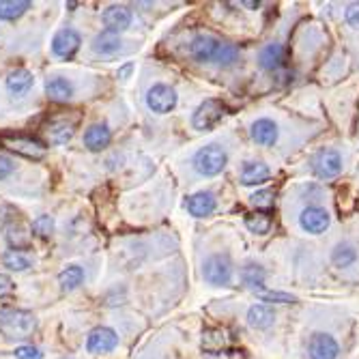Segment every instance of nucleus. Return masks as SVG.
Here are the masks:
<instances>
[{
    "mask_svg": "<svg viewBox=\"0 0 359 359\" xmlns=\"http://www.w3.org/2000/svg\"><path fill=\"white\" fill-rule=\"evenodd\" d=\"M241 278H243V282L248 284V286L258 288V286H262V282H265V269H262L260 265L250 262V265H245V267H243Z\"/></svg>",
    "mask_w": 359,
    "mask_h": 359,
    "instance_id": "c756f323",
    "label": "nucleus"
},
{
    "mask_svg": "<svg viewBox=\"0 0 359 359\" xmlns=\"http://www.w3.org/2000/svg\"><path fill=\"white\" fill-rule=\"evenodd\" d=\"M347 22H349V26L357 28L359 31V3H353L347 7V13H344Z\"/></svg>",
    "mask_w": 359,
    "mask_h": 359,
    "instance_id": "4c0bfd02",
    "label": "nucleus"
},
{
    "mask_svg": "<svg viewBox=\"0 0 359 359\" xmlns=\"http://www.w3.org/2000/svg\"><path fill=\"white\" fill-rule=\"evenodd\" d=\"M260 301H269V303H293L295 297L288 293H280V290H258Z\"/></svg>",
    "mask_w": 359,
    "mask_h": 359,
    "instance_id": "72a5a7b5",
    "label": "nucleus"
},
{
    "mask_svg": "<svg viewBox=\"0 0 359 359\" xmlns=\"http://www.w3.org/2000/svg\"><path fill=\"white\" fill-rule=\"evenodd\" d=\"M224 115H226V108H224V103L219 99H207L196 108L194 117H192V125H194V129L207 131V129L215 127Z\"/></svg>",
    "mask_w": 359,
    "mask_h": 359,
    "instance_id": "7ed1b4c3",
    "label": "nucleus"
},
{
    "mask_svg": "<svg viewBox=\"0 0 359 359\" xmlns=\"http://www.w3.org/2000/svg\"><path fill=\"white\" fill-rule=\"evenodd\" d=\"M241 5H243V7H248V9H258V7H260L258 0H243Z\"/></svg>",
    "mask_w": 359,
    "mask_h": 359,
    "instance_id": "a19ab883",
    "label": "nucleus"
},
{
    "mask_svg": "<svg viewBox=\"0 0 359 359\" xmlns=\"http://www.w3.org/2000/svg\"><path fill=\"white\" fill-rule=\"evenodd\" d=\"M219 48H222V41L215 39L213 35H198V37L192 41L190 54H192L198 62H211V60H215Z\"/></svg>",
    "mask_w": 359,
    "mask_h": 359,
    "instance_id": "9d476101",
    "label": "nucleus"
},
{
    "mask_svg": "<svg viewBox=\"0 0 359 359\" xmlns=\"http://www.w3.org/2000/svg\"><path fill=\"white\" fill-rule=\"evenodd\" d=\"M284 54H286V50L282 43H269V46H265L258 52V65L267 72H276L284 65Z\"/></svg>",
    "mask_w": 359,
    "mask_h": 359,
    "instance_id": "6ab92c4d",
    "label": "nucleus"
},
{
    "mask_svg": "<svg viewBox=\"0 0 359 359\" xmlns=\"http://www.w3.org/2000/svg\"><path fill=\"white\" fill-rule=\"evenodd\" d=\"M82 282H84V269L80 265H69L58 274V284L65 293H72V290L80 288Z\"/></svg>",
    "mask_w": 359,
    "mask_h": 359,
    "instance_id": "412c9836",
    "label": "nucleus"
},
{
    "mask_svg": "<svg viewBox=\"0 0 359 359\" xmlns=\"http://www.w3.org/2000/svg\"><path fill=\"white\" fill-rule=\"evenodd\" d=\"M3 262H5L7 269H11V272H26V269L31 267V258L24 256L19 250H9V252H5Z\"/></svg>",
    "mask_w": 359,
    "mask_h": 359,
    "instance_id": "c85d7f7f",
    "label": "nucleus"
},
{
    "mask_svg": "<svg viewBox=\"0 0 359 359\" xmlns=\"http://www.w3.org/2000/svg\"><path fill=\"white\" fill-rule=\"evenodd\" d=\"M15 357L17 359H43V353L33 344H22L15 349Z\"/></svg>",
    "mask_w": 359,
    "mask_h": 359,
    "instance_id": "f704fd0d",
    "label": "nucleus"
},
{
    "mask_svg": "<svg viewBox=\"0 0 359 359\" xmlns=\"http://www.w3.org/2000/svg\"><path fill=\"white\" fill-rule=\"evenodd\" d=\"M119 347V335L115 329L110 327H95L86 338V351L93 355H101V353H110Z\"/></svg>",
    "mask_w": 359,
    "mask_h": 359,
    "instance_id": "0eeeda50",
    "label": "nucleus"
},
{
    "mask_svg": "<svg viewBox=\"0 0 359 359\" xmlns=\"http://www.w3.org/2000/svg\"><path fill=\"white\" fill-rule=\"evenodd\" d=\"M37 329V317L28 310L5 308L0 310V333L9 340H22Z\"/></svg>",
    "mask_w": 359,
    "mask_h": 359,
    "instance_id": "f257e3e1",
    "label": "nucleus"
},
{
    "mask_svg": "<svg viewBox=\"0 0 359 359\" xmlns=\"http://www.w3.org/2000/svg\"><path fill=\"white\" fill-rule=\"evenodd\" d=\"M82 37L74 28H60L52 39V52L60 58H72L80 50Z\"/></svg>",
    "mask_w": 359,
    "mask_h": 359,
    "instance_id": "6e6552de",
    "label": "nucleus"
},
{
    "mask_svg": "<svg viewBox=\"0 0 359 359\" xmlns=\"http://www.w3.org/2000/svg\"><path fill=\"white\" fill-rule=\"evenodd\" d=\"M7 91L13 95V97H22L26 95L33 84H35V76L28 72V69H15L7 76Z\"/></svg>",
    "mask_w": 359,
    "mask_h": 359,
    "instance_id": "a211bd4d",
    "label": "nucleus"
},
{
    "mask_svg": "<svg viewBox=\"0 0 359 359\" xmlns=\"http://www.w3.org/2000/svg\"><path fill=\"white\" fill-rule=\"evenodd\" d=\"M299 226L310 235H321L329 226V213L321 207H308L299 215Z\"/></svg>",
    "mask_w": 359,
    "mask_h": 359,
    "instance_id": "9b49d317",
    "label": "nucleus"
},
{
    "mask_svg": "<svg viewBox=\"0 0 359 359\" xmlns=\"http://www.w3.org/2000/svg\"><path fill=\"white\" fill-rule=\"evenodd\" d=\"M121 37L117 35V33H110V31H103V33H99L95 39H93V43H91V48H93V52H97V54H115V52H119L121 50Z\"/></svg>",
    "mask_w": 359,
    "mask_h": 359,
    "instance_id": "4be33fe9",
    "label": "nucleus"
},
{
    "mask_svg": "<svg viewBox=\"0 0 359 359\" xmlns=\"http://www.w3.org/2000/svg\"><path fill=\"white\" fill-rule=\"evenodd\" d=\"M355 260H357V252H355L353 245H349V243L335 245V250L331 252V262L335 267H351Z\"/></svg>",
    "mask_w": 359,
    "mask_h": 359,
    "instance_id": "a878e982",
    "label": "nucleus"
},
{
    "mask_svg": "<svg viewBox=\"0 0 359 359\" xmlns=\"http://www.w3.org/2000/svg\"><path fill=\"white\" fill-rule=\"evenodd\" d=\"M215 207H217V200L211 192H198L190 196L187 200V211L194 217H207L215 211Z\"/></svg>",
    "mask_w": 359,
    "mask_h": 359,
    "instance_id": "f3484780",
    "label": "nucleus"
},
{
    "mask_svg": "<svg viewBox=\"0 0 359 359\" xmlns=\"http://www.w3.org/2000/svg\"><path fill=\"white\" fill-rule=\"evenodd\" d=\"M11 290H13V280L9 276H5V274H0V297L9 295Z\"/></svg>",
    "mask_w": 359,
    "mask_h": 359,
    "instance_id": "58836bf2",
    "label": "nucleus"
},
{
    "mask_svg": "<svg viewBox=\"0 0 359 359\" xmlns=\"http://www.w3.org/2000/svg\"><path fill=\"white\" fill-rule=\"evenodd\" d=\"M274 310L272 308H267V306H262V303H258V306H252L250 310H248V323H250V327H254V329H267V327H272L274 325Z\"/></svg>",
    "mask_w": 359,
    "mask_h": 359,
    "instance_id": "b1692460",
    "label": "nucleus"
},
{
    "mask_svg": "<svg viewBox=\"0 0 359 359\" xmlns=\"http://www.w3.org/2000/svg\"><path fill=\"white\" fill-rule=\"evenodd\" d=\"M312 172L319 178H333L342 172V157L333 149H321L312 157Z\"/></svg>",
    "mask_w": 359,
    "mask_h": 359,
    "instance_id": "39448f33",
    "label": "nucleus"
},
{
    "mask_svg": "<svg viewBox=\"0 0 359 359\" xmlns=\"http://www.w3.org/2000/svg\"><path fill=\"white\" fill-rule=\"evenodd\" d=\"M46 95L48 99L58 101V103L69 101L74 97V84L62 76H52L46 80Z\"/></svg>",
    "mask_w": 359,
    "mask_h": 359,
    "instance_id": "dca6fc26",
    "label": "nucleus"
},
{
    "mask_svg": "<svg viewBox=\"0 0 359 359\" xmlns=\"http://www.w3.org/2000/svg\"><path fill=\"white\" fill-rule=\"evenodd\" d=\"M54 233V217L52 215H39L33 222V235L41 239H50Z\"/></svg>",
    "mask_w": 359,
    "mask_h": 359,
    "instance_id": "7c9ffc66",
    "label": "nucleus"
},
{
    "mask_svg": "<svg viewBox=\"0 0 359 359\" xmlns=\"http://www.w3.org/2000/svg\"><path fill=\"white\" fill-rule=\"evenodd\" d=\"M245 226L256 235H267L269 231H272V217H269L267 213H258V211L250 213L248 217H245Z\"/></svg>",
    "mask_w": 359,
    "mask_h": 359,
    "instance_id": "bb28decb",
    "label": "nucleus"
},
{
    "mask_svg": "<svg viewBox=\"0 0 359 359\" xmlns=\"http://www.w3.org/2000/svg\"><path fill=\"white\" fill-rule=\"evenodd\" d=\"M131 72H133V62H125L121 69H119V78L121 80H127L131 76Z\"/></svg>",
    "mask_w": 359,
    "mask_h": 359,
    "instance_id": "ea45409f",
    "label": "nucleus"
},
{
    "mask_svg": "<svg viewBox=\"0 0 359 359\" xmlns=\"http://www.w3.org/2000/svg\"><path fill=\"white\" fill-rule=\"evenodd\" d=\"M5 147L17 155L28 157V160H43V157H46V147L31 138H11V140H5Z\"/></svg>",
    "mask_w": 359,
    "mask_h": 359,
    "instance_id": "4468645a",
    "label": "nucleus"
},
{
    "mask_svg": "<svg viewBox=\"0 0 359 359\" xmlns=\"http://www.w3.org/2000/svg\"><path fill=\"white\" fill-rule=\"evenodd\" d=\"M237 56H239V48L237 46H233V43H222V48H219V52H217L213 62H217L219 67H231L237 60Z\"/></svg>",
    "mask_w": 359,
    "mask_h": 359,
    "instance_id": "2f4dec72",
    "label": "nucleus"
},
{
    "mask_svg": "<svg viewBox=\"0 0 359 359\" xmlns=\"http://www.w3.org/2000/svg\"><path fill=\"white\" fill-rule=\"evenodd\" d=\"M308 353H310V359H335L340 353V347L333 340V335L314 333L308 342Z\"/></svg>",
    "mask_w": 359,
    "mask_h": 359,
    "instance_id": "1a4fd4ad",
    "label": "nucleus"
},
{
    "mask_svg": "<svg viewBox=\"0 0 359 359\" xmlns=\"http://www.w3.org/2000/svg\"><path fill=\"white\" fill-rule=\"evenodd\" d=\"M224 344H226V333H224L222 329H207L203 333V349L205 351L215 353V351L224 349Z\"/></svg>",
    "mask_w": 359,
    "mask_h": 359,
    "instance_id": "cd10ccee",
    "label": "nucleus"
},
{
    "mask_svg": "<svg viewBox=\"0 0 359 359\" xmlns=\"http://www.w3.org/2000/svg\"><path fill=\"white\" fill-rule=\"evenodd\" d=\"M228 164V155L219 144H207L194 155V170L203 176H215Z\"/></svg>",
    "mask_w": 359,
    "mask_h": 359,
    "instance_id": "f03ea898",
    "label": "nucleus"
},
{
    "mask_svg": "<svg viewBox=\"0 0 359 359\" xmlns=\"http://www.w3.org/2000/svg\"><path fill=\"white\" fill-rule=\"evenodd\" d=\"M252 205L254 207H262V209H269L274 205V194L267 192V190H260L252 196Z\"/></svg>",
    "mask_w": 359,
    "mask_h": 359,
    "instance_id": "c9c22d12",
    "label": "nucleus"
},
{
    "mask_svg": "<svg viewBox=\"0 0 359 359\" xmlns=\"http://www.w3.org/2000/svg\"><path fill=\"white\" fill-rule=\"evenodd\" d=\"M33 7L31 0H0V19L13 22Z\"/></svg>",
    "mask_w": 359,
    "mask_h": 359,
    "instance_id": "5701e85b",
    "label": "nucleus"
},
{
    "mask_svg": "<svg viewBox=\"0 0 359 359\" xmlns=\"http://www.w3.org/2000/svg\"><path fill=\"white\" fill-rule=\"evenodd\" d=\"M203 276L213 286H226L233 278V265H231L228 256H224V254L209 256L203 265Z\"/></svg>",
    "mask_w": 359,
    "mask_h": 359,
    "instance_id": "20e7f679",
    "label": "nucleus"
},
{
    "mask_svg": "<svg viewBox=\"0 0 359 359\" xmlns=\"http://www.w3.org/2000/svg\"><path fill=\"white\" fill-rule=\"evenodd\" d=\"M241 183L243 185H262L269 181V168L262 162H248L241 168Z\"/></svg>",
    "mask_w": 359,
    "mask_h": 359,
    "instance_id": "aec40b11",
    "label": "nucleus"
},
{
    "mask_svg": "<svg viewBox=\"0 0 359 359\" xmlns=\"http://www.w3.org/2000/svg\"><path fill=\"white\" fill-rule=\"evenodd\" d=\"M110 140H112V131L106 123H95L84 131V147L93 153L108 149Z\"/></svg>",
    "mask_w": 359,
    "mask_h": 359,
    "instance_id": "ddd939ff",
    "label": "nucleus"
},
{
    "mask_svg": "<svg viewBox=\"0 0 359 359\" xmlns=\"http://www.w3.org/2000/svg\"><path fill=\"white\" fill-rule=\"evenodd\" d=\"M13 172H15V162L7 155H0V181L7 178V176H11Z\"/></svg>",
    "mask_w": 359,
    "mask_h": 359,
    "instance_id": "e433bc0d",
    "label": "nucleus"
},
{
    "mask_svg": "<svg viewBox=\"0 0 359 359\" xmlns=\"http://www.w3.org/2000/svg\"><path fill=\"white\" fill-rule=\"evenodd\" d=\"M252 140L260 147H274L278 140V125L269 119H258L252 123Z\"/></svg>",
    "mask_w": 359,
    "mask_h": 359,
    "instance_id": "2eb2a0df",
    "label": "nucleus"
},
{
    "mask_svg": "<svg viewBox=\"0 0 359 359\" xmlns=\"http://www.w3.org/2000/svg\"><path fill=\"white\" fill-rule=\"evenodd\" d=\"M176 91L168 84H153L147 91V106L155 115H168L176 106Z\"/></svg>",
    "mask_w": 359,
    "mask_h": 359,
    "instance_id": "423d86ee",
    "label": "nucleus"
},
{
    "mask_svg": "<svg viewBox=\"0 0 359 359\" xmlns=\"http://www.w3.org/2000/svg\"><path fill=\"white\" fill-rule=\"evenodd\" d=\"M103 24L110 33H123L131 24V11L123 5H110L103 11Z\"/></svg>",
    "mask_w": 359,
    "mask_h": 359,
    "instance_id": "f8f14e48",
    "label": "nucleus"
},
{
    "mask_svg": "<svg viewBox=\"0 0 359 359\" xmlns=\"http://www.w3.org/2000/svg\"><path fill=\"white\" fill-rule=\"evenodd\" d=\"M7 241L13 245V250H19V248H26L28 245V233L22 231V226H9L7 228Z\"/></svg>",
    "mask_w": 359,
    "mask_h": 359,
    "instance_id": "473e14b6",
    "label": "nucleus"
},
{
    "mask_svg": "<svg viewBox=\"0 0 359 359\" xmlns=\"http://www.w3.org/2000/svg\"><path fill=\"white\" fill-rule=\"evenodd\" d=\"M74 123L69 121H56L50 125L48 129V136H50V142L52 144H67L72 138H74Z\"/></svg>",
    "mask_w": 359,
    "mask_h": 359,
    "instance_id": "393cba45",
    "label": "nucleus"
}]
</instances>
